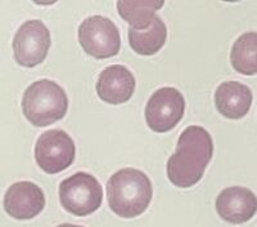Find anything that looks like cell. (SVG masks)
<instances>
[{
  "instance_id": "1",
  "label": "cell",
  "mask_w": 257,
  "mask_h": 227,
  "mask_svg": "<svg viewBox=\"0 0 257 227\" xmlns=\"http://www.w3.org/2000/svg\"><path fill=\"white\" fill-rule=\"evenodd\" d=\"M212 155L210 133L199 125H189L181 132L175 153L167 160V178L179 189H189L202 180Z\"/></svg>"
},
{
  "instance_id": "2",
  "label": "cell",
  "mask_w": 257,
  "mask_h": 227,
  "mask_svg": "<svg viewBox=\"0 0 257 227\" xmlns=\"http://www.w3.org/2000/svg\"><path fill=\"white\" fill-rule=\"evenodd\" d=\"M152 198V182L139 169H120L112 174L107 182L108 205L121 218H135L143 214Z\"/></svg>"
},
{
  "instance_id": "3",
  "label": "cell",
  "mask_w": 257,
  "mask_h": 227,
  "mask_svg": "<svg viewBox=\"0 0 257 227\" xmlns=\"http://www.w3.org/2000/svg\"><path fill=\"white\" fill-rule=\"evenodd\" d=\"M22 112L35 127H48L66 116L68 97L59 84L49 79L34 82L22 96Z\"/></svg>"
},
{
  "instance_id": "4",
  "label": "cell",
  "mask_w": 257,
  "mask_h": 227,
  "mask_svg": "<svg viewBox=\"0 0 257 227\" xmlns=\"http://www.w3.org/2000/svg\"><path fill=\"white\" fill-rule=\"evenodd\" d=\"M59 201L68 213L85 217L100 208L103 189L90 173L77 172L59 183Z\"/></svg>"
},
{
  "instance_id": "5",
  "label": "cell",
  "mask_w": 257,
  "mask_h": 227,
  "mask_svg": "<svg viewBox=\"0 0 257 227\" xmlns=\"http://www.w3.org/2000/svg\"><path fill=\"white\" fill-rule=\"evenodd\" d=\"M79 41L82 49L98 59L111 58L121 49L120 31L109 18L90 16L79 27Z\"/></svg>"
},
{
  "instance_id": "6",
  "label": "cell",
  "mask_w": 257,
  "mask_h": 227,
  "mask_svg": "<svg viewBox=\"0 0 257 227\" xmlns=\"http://www.w3.org/2000/svg\"><path fill=\"white\" fill-rule=\"evenodd\" d=\"M50 45V31L44 22L29 20L21 25L13 38V57L22 67H35L47 58Z\"/></svg>"
},
{
  "instance_id": "7",
  "label": "cell",
  "mask_w": 257,
  "mask_h": 227,
  "mask_svg": "<svg viewBox=\"0 0 257 227\" xmlns=\"http://www.w3.org/2000/svg\"><path fill=\"white\" fill-rule=\"evenodd\" d=\"M75 142L67 132L62 129L47 130L36 141V164L48 174H57L66 171L75 160Z\"/></svg>"
},
{
  "instance_id": "8",
  "label": "cell",
  "mask_w": 257,
  "mask_h": 227,
  "mask_svg": "<svg viewBox=\"0 0 257 227\" xmlns=\"http://www.w3.org/2000/svg\"><path fill=\"white\" fill-rule=\"evenodd\" d=\"M185 100L174 87L160 88L147 102L144 115L147 125L156 133H166L180 123L184 116Z\"/></svg>"
},
{
  "instance_id": "9",
  "label": "cell",
  "mask_w": 257,
  "mask_h": 227,
  "mask_svg": "<svg viewBox=\"0 0 257 227\" xmlns=\"http://www.w3.org/2000/svg\"><path fill=\"white\" fill-rule=\"evenodd\" d=\"M44 191L30 181H18L9 186L3 199L7 214L18 221L35 218L44 210Z\"/></svg>"
},
{
  "instance_id": "10",
  "label": "cell",
  "mask_w": 257,
  "mask_h": 227,
  "mask_svg": "<svg viewBox=\"0 0 257 227\" xmlns=\"http://www.w3.org/2000/svg\"><path fill=\"white\" fill-rule=\"evenodd\" d=\"M215 206L217 214L224 221L234 224L244 223L256 214V195L247 187L231 186L217 195Z\"/></svg>"
},
{
  "instance_id": "11",
  "label": "cell",
  "mask_w": 257,
  "mask_h": 227,
  "mask_svg": "<svg viewBox=\"0 0 257 227\" xmlns=\"http://www.w3.org/2000/svg\"><path fill=\"white\" fill-rule=\"evenodd\" d=\"M135 78L127 67L112 65L105 67L96 82L98 97L109 105H121L133 97L135 91Z\"/></svg>"
},
{
  "instance_id": "12",
  "label": "cell",
  "mask_w": 257,
  "mask_h": 227,
  "mask_svg": "<svg viewBox=\"0 0 257 227\" xmlns=\"http://www.w3.org/2000/svg\"><path fill=\"white\" fill-rule=\"evenodd\" d=\"M253 96L248 87L239 82H224L215 91L217 111L228 119H242L249 111Z\"/></svg>"
},
{
  "instance_id": "13",
  "label": "cell",
  "mask_w": 257,
  "mask_h": 227,
  "mask_svg": "<svg viewBox=\"0 0 257 227\" xmlns=\"http://www.w3.org/2000/svg\"><path fill=\"white\" fill-rule=\"evenodd\" d=\"M167 27L160 17L156 16L152 24L144 30H128V43L135 53L141 56H153L162 49L166 43Z\"/></svg>"
},
{
  "instance_id": "14",
  "label": "cell",
  "mask_w": 257,
  "mask_h": 227,
  "mask_svg": "<svg viewBox=\"0 0 257 227\" xmlns=\"http://www.w3.org/2000/svg\"><path fill=\"white\" fill-rule=\"evenodd\" d=\"M165 6L164 0H120L117 2V9L121 17L127 22L132 29L144 30L152 24L156 12Z\"/></svg>"
},
{
  "instance_id": "15",
  "label": "cell",
  "mask_w": 257,
  "mask_h": 227,
  "mask_svg": "<svg viewBox=\"0 0 257 227\" xmlns=\"http://www.w3.org/2000/svg\"><path fill=\"white\" fill-rule=\"evenodd\" d=\"M257 34L254 31L240 35L234 41L230 62L234 70L242 75L252 77L257 72Z\"/></svg>"
},
{
  "instance_id": "16",
  "label": "cell",
  "mask_w": 257,
  "mask_h": 227,
  "mask_svg": "<svg viewBox=\"0 0 257 227\" xmlns=\"http://www.w3.org/2000/svg\"><path fill=\"white\" fill-rule=\"evenodd\" d=\"M57 227H84V226H77V224H72V223H62V224H58Z\"/></svg>"
}]
</instances>
